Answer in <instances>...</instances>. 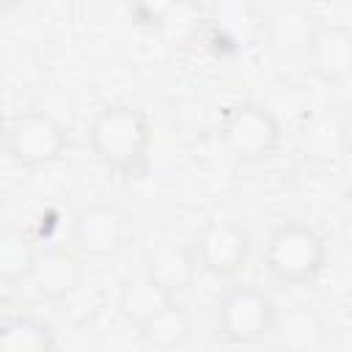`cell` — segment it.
I'll return each mask as SVG.
<instances>
[{"label": "cell", "mask_w": 352, "mask_h": 352, "mask_svg": "<svg viewBox=\"0 0 352 352\" xmlns=\"http://www.w3.org/2000/svg\"><path fill=\"white\" fill-rule=\"evenodd\" d=\"M88 143L102 165L135 176L151 143V124L143 110L132 104H104L91 121Z\"/></svg>", "instance_id": "6da1fadb"}, {"label": "cell", "mask_w": 352, "mask_h": 352, "mask_svg": "<svg viewBox=\"0 0 352 352\" xmlns=\"http://www.w3.org/2000/svg\"><path fill=\"white\" fill-rule=\"evenodd\" d=\"M264 267L283 286L308 283L324 267V239L305 223H280L267 236Z\"/></svg>", "instance_id": "7a4b0ae2"}, {"label": "cell", "mask_w": 352, "mask_h": 352, "mask_svg": "<svg viewBox=\"0 0 352 352\" xmlns=\"http://www.w3.org/2000/svg\"><path fill=\"white\" fill-rule=\"evenodd\" d=\"M275 302L256 286H234L217 305V330L231 344H256L275 330Z\"/></svg>", "instance_id": "3957f363"}, {"label": "cell", "mask_w": 352, "mask_h": 352, "mask_svg": "<svg viewBox=\"0 0 352 352\" xmlns=\"http://www.w3.org/2000/svg\"><path fill=\"white\" fill-rule=\"evenodd\" d=\"M223 140L239 162H261L280 143V121L264 104H236L223 118Z\"/></svg>", "instance_id": "277c9868"}, {"label": "cell", "mask_w": 352, "mask_h": 352, "mask_svg": "<svg viewBox=\"0 0 352 352\" xmlns=\"http://www.w3.org/2000/svg\"><path fill=\"white\" fill-rule=\"evenodd\" d=\"M8 157L22 168H41L55 162L66 148V129L50 113H22L6 132Z\"/></svg>", "instance_id": "5b68a950"}, {"label": "cell", "mask_w": 352, "mask_h": 352, "mask_svg": "<svg viewBox=\"0 0 352 352\" xmlns=\"http://www.w3.org/2000/svg\"><path fill=\"white\" fill-rule=\"evenodd\" d=\"M126 214L110 204H91L72 220V242L82 256L107 258L126 242Z\"/></svg>", "instance_id": "8992f818"}, {"label": "cell", "mask_w": 352, "mask_h": 352, "mask_svg": "<svg viewBox=\"0 0 352 352\" xmlns=\"http://www.w3.org/2000/svg\"><path fill=\"white\" fill-rule=\"evenodd\" d=\"M198 264L214 278L239 272L250 256V234L234 220H209L195 242Z\"/></svg>", "instance_id": "52a82bcc"}, {"label": "cell", "mask_w": 352, "mask_h": 352, "mask_svg": "<svg viewBox=\"0 0 352 352\" xmlns=\"http://www.w3.org/2000/svg\"><path fill=\"white\" fill-rule=\"evenodd\" d=\"M316 33V16L302 6H278L264 19L267 47L278 58H308Z\"/></svg>", "instance_id": "ba28073f"}, {"label": "cell", "mask_w": 352, "mask_h": 352, "mask_svg": "<svg viewBox=\"0 0 352 352\" xmlns=\"http://www.w3.org/2000/svg\"><path fill=\"white\" fill-rule=\"evenodd\" d=\"M311 72L322 82H344L352 77V25H319L308 55Z\"/></svg>", "instance_id": "9c48e42d"}, {"label": "cell", "mask_w": 352, "mask_h": 352, "mask_svg": "<svg viewBox=\"0 0 352 352\" xmlns=\"http://www.w3.org/2000/svg\"><path fill=\"white\" fill-rule=\"evenodd\" d=\"M28 280L33 283L36 294L47 300H66L82 286V264L74 253L63 248H47L38 250V258Z\"/></svg>", "instance_id": "30bf717a"}, {"label": "cell", "mask_w": 352, "mask_h": 352, "mask_svg": "<svg viewBox=\"0 0 352 352\" xmlns=\"http://www.w3.org/2000/svg\"><path fill=\"white\" fill-rule=\"evenodd\" d=\"M349 138L352 132L344 124V118H338L336 113H322L305 124V132L300 138V151L311 162L330 165L344 154H349Z\"/></svg>", "instance_id": "8fae6325"}, {"label": "cell", "mask_w": 352, "mask_h": 352, "mask_svg": "<svg viewBox=\"0 0 352 352\" xmlns=\"http://www.w3.org/2000/svg\"><path fill=\"white\" fill-rule=\"evenodd\" d=\"M195 267H198V256L190 248H182L176 242H162L157 245L148 258H146V275L151 280H157L165 292L176 294L184 292L192 278H195Z\"/></svg>", "instance_id": "7c38bea8"}, {"label": "cell", "mask_w": 352, "mask_h": 352, "mask_svg": "<svg viewBox=\"0 0 352 352\" xmlns=\"http://www.w3.org/2000/svg\"><path fill=\"white\" fill-rule=\"evenodd\" d=\"M173 302V294L165 292L157 280H151L146 272L140 278H132L121 286L118 292V314L126 324L132 327H143L148 324L162 308H168Z\"/></svg>", "instance_id": "4fadbf2b"}, {"label": "cell", "mask_w": 352, "mask_h": 352, "mask_svg": "<svg viewBox=\"0 0 352 352\" xmlns=\"http://www.w3.org/2000/svg\"><path fill=\"white\" fill-rule=\"evenodd\" d=\"M0 352H58V341L44 322L8 316L0 327Z\"/></svg>", "instance_id": "5bb4252c"}, {"label": "cell", "mask_w": 352, "mask_h": 352, "mask_svg": "<svg viewBox=\"0 0 352 352\" xmlns=\"http://www.w3.org/2000/svg\"><path fill=\"white\" fill-rule=\"evenodd\" d=\"M190 333H192V322L176 300L168 308H162L148 324L140 327L143 341L154 352H173L176 346H182L190 338Z\"/></svg>", "instance_id": "9a60e30c"}, {"label": "cell", "mask_w": 352, "mask_h": 352, "mask_svg": "<svg viewBox=\"0 0 352 352\" xmlns=\"http://www.w3.org/2000/svg\"><path fill=\"white\" fill-rule=\"evenodd\" d=\"M36 258H38V250L22 228H3V234H0V278L6 283L28 280Z\"/></svg>", "instance_id": "2e32d148"}, {"label": "cell", "mask_w": 352, "mask_h": 352, "mask_svg": "<svg viewBox=\"0 0 352 352\" xmlns=\"http://www.w3.org/2000/svg\"><path fill=\"white\" fill-rule=\"evenodd\" d=\"M280 338H283V344H289L294 352H308V349L316 344V338H319V322H316V316H314L311 311H305V308L292 311V314L286 316V322H283Z\"/></svg>", "instance_id": "e0dca14e"}, {"label": "cell", "mask_w": 352, "mask_h": 352, "mask_svg": "<svg viewBox=\"0 0 352 352\" xmlns=\"http://www.w3.org/2000/svg\"><path fill=\"white\" fill-rule=\"evenodd\" d=\"M143 349H148V344L143 341L140 330L129 324L126 330H110V333H104L96 352H143Z\"/></svg>", "instance_id": "ac0fdd59"}]
</instances>
